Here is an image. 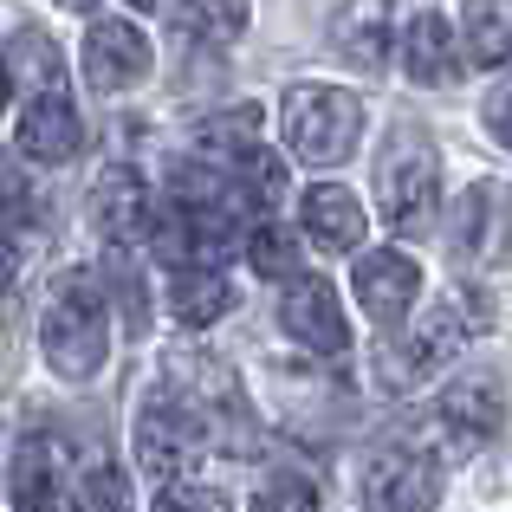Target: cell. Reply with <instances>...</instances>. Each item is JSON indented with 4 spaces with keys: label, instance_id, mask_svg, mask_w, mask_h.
Wrapping results in <instances>:
<instances>
[{
    "label": "cell",
    "instance_id": "6da1fadb",
    "mask_svg": "<svg viewBox=\"0 0 512 512\" xmlns=\"http://www.w3.org/2000/svg\"><path fill=\"white\" fill-rule=\"evenodd\" d=\"M39 350H46L52 376L65 383H91L111 357V312H104L98 279L65 273L46 299V318H39Z\"/></svg>",
    "mask_w": 512,
    "mask_h": 512
},
{
    "label": "cell",
    "instance_id": "7a4b0ae2",
    "mask_svg": "<svg viewBox=\"0 0 512 512\" xmlns=\"http://www.w3.org/2000/svg\"><path fill=\"white\" fill-rule=\"evenodd\" d=\"M480 292H448L441 305H428V318L409 331V338H383L376 350V376H383V389H415L428 383V376L448 370V357L461 350V338H474V331H487V312H480Z\"/></svg>",
    "mask_w": 512,
    "mask_h": 512
},
{
    "label": "cell",
    "instance_id": "3957f363",
    "mask_svg": "<svg viewBox=\"0 0 512 512\" xmlns=\"http://www.w3.org/2000/svg\"><path fill=\"white\" fill-rule=\"evenodd\" d=\"M279 130H286V150L312 169H331L357 150L363 137V104L338 85H292L286 111H279Z\"/></svg>",
    "mask_w": 512,
    "mask_h": 512
},
{
    "label": "cell",
    "instance_id": "277c9868",
    "mask_svg": "<svg viewBox=\"0 0 512 512\" xmlns=\"http://www.w3.org/2000/svg\"><path fill=\"white\" fill-rule=\"evenodd\" d=\"M376 201H383V221L396 234H428L435 227L441 163H435L422 130H389V150L376 163Z\"/></svg>",
    "mask_w": 512,
    "mask_h": 512
},
{
    "label": "cell",
    "instance_id": "5b68a950",
    "mask_svg": "<svg viewBox=\"0 0 512 512\" xmlns=\"http://www.w3.org/2000/svg\"><path fill=\"white\" fill-rule=\"evenodd\" d=\"M370 512H435L441 506V461L422 448H383L363 474Z\"/></svg>",
    "mask_w": 512,
    "mask_h": 512
},
{
    "label": "cell",
    "instance_id": "8992f818",
    "mask_svg": "<svg viewBox=\"0 0 512 512\" xmlns=\"http://www.w3.org/2000/svg\"><path fill=\"white\" fill-rule=\"evenodd\" d=\"M279 325L292 331V344L318 350V357H344V350H350V325H344L338 286H331V279H318V273H292L286 279Z\"/></svg>",
    "mask_w": 512,
    "mask_h": 512
},
{
    "label": "cell",
    "instance_id": "52a82bcc",
    "mask_svg": "<svg viewBox=\"0 0 512 512\" xmlns=\"http://www.w3.org/2000/svg\"><path fill=\"white\" fill-rule=\"evenodd\" d=\"M350 292H357V305L376 318V331H396V325H409V312H415V292H422V266L409 260V253H363L357 260V273H350Z\"/></svg>",
    "mask_w": 512,
    "mask_h": 512
},
{
    "label": "cell",
    "instance_id": "ba28073f",
    "mask_svg": "<svg viewBox=\"0 0 512 512\" xmlns=\"http://www.w3.org/2000/svg\"><path fill=\"white\" fill-rule=\"evenodd\" d=\"M201 448H208V428H201V415L188 402H150L137 415V467L143 474L175 480Z\"/></svg>",
    "mask_w": 512,
    "mask_h": 512
},
{
    "label": "cell",
    "instance_id": "9c48e42d",
    "mask_svg": "<svg viewBox=\"0 0 512 512\" xmlns=\"http://www.w3.org/2000/svg\"><path fill=\"white\" fill-rule=\"evenodd\" d=\"M150 65H156V52L137 20H91V33H85V85L91 91H130L150 78Z\"/></svg>",
    "mask_w": 512,
    "mask_h": 512
},
{
    "label": "cell",
    "instance_id": "30bf717a",
    "mask_svg": "<svg viewBox=\"0 0 512 512\" xmlns=\"http://www.w3.org/2000/svg\"><path fill=\"white\" fill-rule=\"evenodd\" d=\"M500 422H506V389L493 383V376H454V383L441 389V402H435V428H441V441H454V448L493 441Z\"/></svg>",
    "mask_w": 512,
    "mask_h": 512
},
{
    "label": "cell",
    "instance_id": "8fae6325",
    "mask_svg": "<svg viewBox=\"0 0 512 512\" xmlns=\"http://www.w3.org/2000/svg\"><path fill=\"white\" fill-rule=\"evenodd\" d=\"M150 188H143L137 169H104L98 182H91V227H98V240L111 253L137 247L143 234H150Z\"/></svg>",
    "mask_w": 512,
    "mask_h": 512
},
{
    "label": "cell",
    "instance_id": "7c38bea8",
    "mask_svg": "<svg viewBox=\"0 0 512 512\" xmlns=\"http://www.w3.org/2000/svg\"><path fill=\"white\" fill-rule=\"evenodd\" d=\"M13 512H72L65 500V441L59 435H26L13 448Z\"/></svg>",
    "mask_w": 512,
    "mask_h": 512
},
{
    "label": "cell",
    "instance_id": "4fadbf2b",
    "mask_svg": "<svg viewBox=\"0 0 512 512\" xmlns=\"http://www.w3.org/2000/svg\"><path fill=\"white\" fill-rule=\"evenodd\" d=\"M85 124H78V104L65 91H33V104L20 111V156L26 163H72Z\"/></svg>",
    "mask_w": 512,
    "mask_h": 512
},
{
    "label": "cell",
    "instance_id": "5bb4252c",
    "mask_svg": "<svg viewBox=\"0 0 512 512\" xmlns=\"http://www.w3.org/2000/svg\"><path fill=\"white\" fill-rule=\"evenodd\" d=\"M299 221H305V234H312L325 253H357L363 234H370L363 201L350 195V188H338V182H312L305 188L299 195Z\"/></svg>",
    "mask_w": 512,
    "mask_h": 512
},
{
    "label": "cell",
    "instance_id": "9a60e30c",
    "mask_svg": "<svg viewBox=\"0 0 512 512\" xmlns=\"http://www.w3.org/2000/svg\"><path fill=\"white\" fill-rule=\"evenodd\" d=\"M331 39H338V52L357 72H383L389 39H396V7L389 0H350L338 13V26H331Z\"/></svg>",
    "mask_w": 512,
    "mask_h": 512
},
{
    "label": "cell",
    "instance_id": "2e32d148",
    "mask_svg": "<svg viewBox=\"0 0 512 512\" xmlns=\"http://www.w3.org/2000/svg\"><path fill=\"white\" fill-rule=\"evenodd\" d=\"M461 39L448 33V20L441 13H415L409 33H402V65H409L415 85H454L461 78Z\"/></svg>",
    "mask_w": 512,
    "mask_h": 512
},
{
    "label": "cell",
    "instance_id": "e0dca14e",
    "mask_svg": "<svg viewBox=\"0 0 512 512\" xmlns=\"http://www.w3.org/2000/svg\"><path fill=\"white\" fill-rule=\"evenodd\" d=\"M500 195L506 188L474 182L454 201V247H461L467 260H500Z\"/></svg>",
    "mask_w": 512,
    "mask_h": 512
},
{
    "label": "cell",
    "instance_id": "ac0fdd59",
    "mask_svg": "<svg viewBox=\"0 0 512 512\" xmlns=\"http://www.w3.org/2000/svg\"><path fill=\"white\" fill-rule=\"evenodd\" d=\"M227 305H234V286H227L214 266H182V273H169V312L182 318L188 331L227 318Z\"/></svg>",
    "mask_w": 512,
    "mask_h": 512
},
{
    "label": "cell",
    "instance_id": "d6986e66",
    "mask_svg": "<svg viewBox=\"0 0 512 512\" xmlns=\"http://www.w3.org/2000/svg\"><path fill=\"white\" fill-rule=\"evenodd\" d=\"M253 20L247 0H182V7L169 13V26L182 39H195V46H227V39H240Z\"/></svg>",
    "mask_w": 512,
    "mask_h": 512
},
{
    "label": "cell",
    "instance_id": "ffe728a7",
    "mask_svg": "<svg viewBox=\"0 0 512 512\" xmlns=\"http://www.w3.org/2000/svg\"><path fill=\"white\" fill-rule=\"evenodd\" d=\"M461 46H467V65H506L512 59V0H467Z\"/></svg>",
    "mask_w": 512,
    "mask_h": 512
},
{
    "label": "cell",
    "instance_id": "44dd1931",
    "mask_svg": "<svg viewBox=\"0 0 512 512\" xmlns=\"http://www.w3.org/2000/svg\"><path fill=\"white\" fill-rule=\"evenodd\" d=\"M72 512H137V506H130L124 467H85L78 487H72Z\"/></svg>",
    "mask_w": 512,
    "mask_h": 512
},
{
    "label": "cell",
    "instance_id": "7402d4cb",
    "mask_svg": "<svg viewBox=\"0 0 512 512\" xmlns=\"http://www.w3.org/2000/svg\"><path fill=\"white\" fill-rule=\"evenodd\" d=\"M247 260L260 266L266 279H292V266H299V240H292V227L260 221V227L247 234Z\"/></svg>",
    "mask_w": 512,
    "mask_h": 512
},
{
    "label": "cell",
    "instance_id": "603a6c76",
    "mask_svg": "<svg viewBox=\"0 0 512 512\" xmlns=\"http://www.w3.org/2000/svg\"><path fill=\"white\" fill-rule=\"evenodd\" d=\"M247 512H318V493L305 474H266L253 487V506Z\"/></svg>",
    "mask_w": 512,
    "mask_h": 512
},
{
    "label": "cell",
    "instance_id": "cb8c5ba5",
    "mask_svg": "<svg viewBox=\"0 0 512 512\" xmlns=\"http://www.w3.org/2000/svg\"><path fill=\"white\" fill-rule=\"evenodd\" d=\"M13 65L26 78H39V91H59V52H52L46 33H20L13 39Z\"/></svg>",
    "mask_w": 512,
    "mask_h": 512
},
{
    "label": "cell",
    "instance_id": "d4e9b609",
    "mask_svg": "<svg viewBox=\"0 0 512 512\" xmlns=\"http://www.w3.org/2000/svg\"><path fill=\"white\" fill-rule=\"evenodd\" d=\"M111 286H117V305H124V325L143 331L150 305H143V273H130V253H111Z\"/></svg>",
    "mask_w": 512,
    "mask_h": 512
},
{
    "label": "cell",
    "instance_id": "484cf974",
    "mask_svg": "<svg viewBox=\"0 0 512 512\" xmlns=\"http://www.w3.org/2000/svg\"><path fill=\"white\" fill-rule=\"evenodd\" d=\"M156 512H227V493L201 487V480H169L156 493Z\"/></svg>",
    "mask_w": 512,
    "mask_h": 512
},
{
    "label": "cell",
    "instance_id": "4316f807",
    "mask_svg": "<svg viewBox=\"0 0 512 512\" xmlns=\"http://www.w3.org/2000/svg\"><path fill=\"white\" fill-rule=\"evenodd\" d=\"M487 130H493V137H500L506 150H512V85H506V91H493V98H487Z\"/></svg>",
    "mask_w": 512,
    "mask_h": 512
},
{
    "label": "cell",
    "instance_id": "83f0119b",
    "mask_svg": "<svg viewBox=\"0 0 512 512\" xmlns=\"http://www.w3.org/2000/svg\"><path fill=\"white\" fill-rule=\"evenodd\" d=\"M500 260H512V188L500 195Z\"/></svg>",
    "mask_w": 512,
    "mask_h": 512
},
{
    "label": "cell",
    "instance_id": "f1b7e54d",
    "mask_svg": "<svg viewBox=\"0 0 512 512\" xmlns=\"http://www.w3.org/2000/svg\"><path fill=\"white\" fill-rule=\"evenodd\" d=\"M7 98H13V72H7V59H0V111H7Z\"/></svg>",
    "mask_w": 512,
    "mask_h": 512
},
{
    "label": "cell",
    "instance_id": "f546056e",
    "mask_svg": "<svg viewBox=\"0 0 512 512\" xmlns=\"http://www.w3.org/2000/svg\"><path fill=\"white\" fill-rule=\"evenodd\" d=\"M52 7H72V13H91L98 0H52Z\"/></svg>",
    "mask_w": 512,
    "mask_h": 512
},
{
    "label": "cell",
    "instance_id": "4dcf8cb0",
    "mask_svg": "<svg viewBox=\"0 0 512 512\" xmlns=\"http://www.w3.org/2000/svg\"><path fill=\"white\" fill-rule=\"evenodd\" d=\"M0 318H7V286H0Z\"/></svg>",
    "mask_w": 512,
    "mask_h": 512
},
{
    "label": "cell",
    "instance_id": "1f68e13d",
    "mask_svg": "<svg viewBox=\"0 0 512 512\" xmlns=\"http://www.w3.org/2000/svg\"><path fill=\"white\" fill-rule=\"evenodd\" d=\"M130 7H156V0H130Z\"/></svg>",
    "mask_w": 512,
    "mask_h": 512
}]
</instances>
